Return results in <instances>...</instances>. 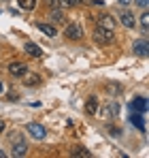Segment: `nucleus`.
<instances>
[{
	"label": "nucleus",
	"mask_w": 149,
	"mask_h": 158,
	"mask_svg": "<svg viewBox=\"0 0 149 158\" xmlns=\"http://www.w3.org/2000/svg\"><path fill=\"white\" fill-rule=\"evenodd\" d=\"M24 47H26V52L30 53V56H34V58H41V53H43V52H41V47H38L36 43H26Z\"/></svg>",
	"instance_id": "obj_14"
},
{
	"label": "nucleus",
	"mask_w": 149,
	"mask_h": 158,
	"mask_svg": "<svg viewBox=\"0 0 149 158\" xmlns=\"http://www.w3.org/2000/svg\"><path fill=\"white\" fill-rule=\"evenodd\" d=\"M19 6L26 9V11H32L36 6V0H19Z\"/></svg>",
	"instance_id": "obj_17"
},
{
	"label": "nucleus",
	"mask_w": 149,
	"mask_h": 158,
	"mask_svg": "<svg viewBox=\"0 0 149 158\" xmlns=\"http://www.w3.org/2000/svg\"><path fill=\"white\" fill-rule=\"evenodd\" d=\"M141 28H143V32L149 30V13H143L141 15Z\"/></svg>",
	"instance_id": "obj_18"
},
{
	"label": "nucleus",
	"mask_w": 149,
	"mask_h": 158,
	"mask_svg": "<svg viewBox=\"0 0 149 158\" xmlns=\"http://www.w3.org/2000/svg\"><path fill=\"white\" fill-rule=\"evenodd\" d=\"M81 0H55L58 9H70V6H77Z\"/></svg>",
	"instance_id": "obj_15"
},
{
	"label": "nucleus",
	"mask_w": 149,
	"mask_h": 158,
	"mask_svg": "<svg viewBox=\"0 0 149 158\" xmlns=\"http://www.w3.org/2000/svg\"><path fill=\"white\" fill-rule=\"evenodd\" d=\"M28 132H30L34 139H38V141H43V139L47 137L45 126H43V124H36V122H30V124H28Z\"/></svg>",
	"instance_id": "obj_5"
},
{
	"label": "nucleus",
	"mask_w": 149,
	"mask_h": 158,
	"mask_svg": "<svg viewBox=\"0 0 149 158\" xmlns=\"http://www.w3.org/2000/svg\"><path fill=\"white\" fill-rule=\"evenodd\" d=\"M24 83H26V85H38V83H41V77L34 75V73H32V75L26 73V75H24Z\"/></svg>",
	"instance_id": "obj_16"
},
{
	"label": "nucleus",
	"mask_w": 149,
	"mask_h": 158,
	"mask_svg": "<svg viewBox=\"0 0 149 158\" xmlns=\"http://www.w3.org/2000/svg\"><path fill=\"white\" fill-rule=\"evenodd\" d=\"M85 113L87 115H96L98 113V98L96 96H90L87 103H85Z\"/></svg>",
	"instance_id": "obj_9"
},
{
	"label": "nucleus",
	"mask_w": 149,
	"mask_h": 158,
	"mask_svg": "<svg viewBox=\"0 0 149 158\" xmlns=\"http://www.w3.org/2000/svg\"><path fill=\"white\" fill-rule=\"evenodd\" d=\"M130 109L136 111V113H145V111H147V98H143V96L134 98V101L130 103Z\"/></svg>",
	"instance_id": "obj_7"
},
{
	"label": "nucleus",
	"mask_w": 149,
	"mask_h": 158,
	"mask_svg": "<svg viewBox=\"0 0 149 158\" xmlns=\"http://www.w3.org/2000/svg\"><path fill=\"white\" fill-rule=\"evenodd\" d=\"M134 53L139 56V58H147V53H149V45H147V41L143 39V41H136L134 43Z\"/></svg>",
	"instance_id": "obj_8"
},
{
	"label": "nucleus",
	"mask_w": 149,
	"mask_h": 158,
	"mask_svg": "<svg viewBox=\"0 0 149 158\" xmlns=\"http://www.w3.org/2000/svg\"><path fill=\"white\" fill-rule=\"evenodd\" d=\"M134 2H136L141 9H147V4H149V0H134Z\"/></svg>",
	"instance_id": "obj_20"
},
{
	"label": "nucleus",
	"mask_w": 149,
	"mask_h": 158,
	"mask_svg": "<svg viewBox=\"0 0 149 158\" xmlns=\"http://www.w3.org/2000/svg\"><path fill=\"white\" fill-rule=\"evenodd\" d=\"M119 19H122V24H124L126 28H134L136 26V19H134V15H132L130 11H122Z\"/></svg>",
	"instance_id": "obj_11"
},
{
	"label": "nucleus",
	"mask_w": 149,
	"mask_h": 158,
	"mask_svg": "<svg viewBox=\"0 0 149 158\" xmlns=\"http://www.w3.org/2000/svg\"><path fill=\"white\" fill-rule=\"evenodd\" d=\"M2 90H4V85H2V81H0V94H2Z\"/></svg>",
	"instance_id": "obj_22"
},
{
	"label": "nucleus",
	"mask_w": 149,
	"mask_h": 158,
	"mask_svg": "<svg viewBox=\"0 0 149 158\" xmlns=\"http://www.w3.org/2000/svg\"><path fill=\"white\" fill-rule=\"evenodd\" d=\"M64 34H66V39H70V41H81V39H83V28L79 26V24H66Z\"/></svg>",
	"instance_id": "obj_3"
},
{
	"label": "nucleus",
	"mask_w": 149,
	"mask_h": 158,
	"mask_svg": "<svg viewBox=\"0 0 149 158\" xmlns=\"http://www.w3.org/2000/svg\"><path fill=\"white\" fill-rule=\"evenodd\" d=\"M94 2H96V4H102V2H104V0H94Z\"/></svg>",
	"instance_id": "obj_23"
},
{
	"label": "nucleus",
	"mask_w": 149,
	"mask_h": 158,
	"mask_svg": "<svg viewBox=\"0 0 149 158\" xmlns=\"http://www.w3.org/2000/svg\"><path fill=\"white\" fill-rule=\"evenodd\" d=\"M9 73L13 77H24L26 73H28V66H26L24 62H11L9 64Z\"/></svg>",
	"instance_id": "obj_6"
},
{
	"label": "nucleus",
	"mask_w": 149,
	"mask_h": 158,
	"mask_svg": "<svg viewBox=\"0 0 149 158\" xmlns=\"http://www.w3.org/2000/svg\"><path fill=\"white\" fill-rule=\"evenodd\" d=\"M130 122H132V126H136L141 132H145V120H143V113H136V111H132V118H130Z\"/></svg>",
	"instance_id": "obj_10"
},
{
	"label": "nucleus",
	"mask_w": 149,
	"mask_h": 158,
	"mask_svg": "<svg viewBox=\"0 0 149 158\" xmlns=\"http://www.w3.org/2000/svg\"><path fill=\"white\" fill-rule=\"evenodd\" d=\"M36 28H38L43 34H47V36H55V34H58V30L51 26V24H43V22H38V24H36Z\"/></svg>",
	"instance_id": "obj_12"
},
{
	"label": "nucleus",
	"mask_w": 149,
	"mask_h": 158,
	"mask_svg": "<svg viewBox=\"0 0 149 158\" xmlns=\"http://www.w3.org/2000/svg\"><path fill=\"white\" fill-rule=\"evenodd\" d=\"M4 131V120H0V132Z\"/></svg>",
	"instance_id": "obj_21"
},
{
	"label": "nucleus",
	"mask_w": 149,
	"mask_h": 158,
	"mask_svg": "<svg viewBox=\"0 0 149 158\" xmlns=\"http://www.w3.org/2000/svg\"><path fill=\"white\" fill-rule=\"evenodd\" d=\"M119 2H122V4H128V2H130V0H119Z\"/></svg>",
	"instance_id": "obj_24"
},
{
	"label": "nucleus",
	"mask_w": 149,
	"mask_h": 158,
	"mask_svg": "<svg viewBox=\"0 0 149 158\" xmlns=\"http://www.w3.org/2000/svg\"><path fill=\"white\" fill-rule=\"evenodd\" d=\"M98 26L109 28V30H115V19H113L111 15H102V17L98 19Z\"/></svg>",
	"instance_id": "obj_13"
},
{
	"label": "nucleus",
	"mask_w": 149,
	"mask_h": 158,
	"mask_svg": "<svg viewBox=\"0 0 149 158\" xmlns=\"http://www.w3.org/2000/svg\"><path fill=\"white\" fill-rule=\"evenodd\" d=\"M11 143H13V156H26L28 154V145L22 139V135H11Z\"/></svg>",
	"instance_id": "obj_2"
},
{
	"label": "nucleus",
	"mask_w": 149,
	"mask_h": 158,
	"mask_svg": "<svg viewBox=\"0 0 149 158\" xmlns=\"http://www.w3.org/2000/svg\"><path fill=\"white\" fill-rule=\"evenodd\" d=\"M70 154H73V156H90V152H87L85 148H73Z\"/></svg>",
	"instance_id": "obj_19"
},
{
	"label": "nucleus",
	"mask_w": 149,
	"mask_h": 158,
	"mask_svg": "<svg viewBox=\"0 0 149 158\" xmlns=\"http://www.w3.org/2000/svg\"><path fill=\"white\" fill-rule=\"evenodd\" d=\"M94 41H96L98 45H111V43L115 41V30L96 26V30H94Z\"/></svg>",
	"instance_id": "obj_1"
},
{
	"label": "nucleus",
	"mask_w": 149,
	"mask_h": 158,
	"mask_svg": "<svg viewBox=\"0 0 149 158\" xmlns=\"http://www.w3.org/2000/svg\"><path fill=\"white\" fill-rule=\"evenodd\" d=\"M117 113H119V103H115V101H109L107 105L100 109V115H102V118H107V120L115 118Z\"/></svg>",
	"instance_id": "obj_4"
}]
</instances>
